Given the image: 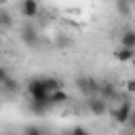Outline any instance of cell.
I'll use <instances>...</instances> for the list:
<instances>
[{
  "label": "cell",
  "mask_w": 135,
  "mask_h": 135,
  "mask_svg": "<svg viewBox=\"0 0 135 135\" xmlns=\"http://www.w3.org/2000/svg\"><path fill=\"white\" fill-rule=\"evenodd\" d=\"M120 44L129 46V49H135V27H129L120 34Z\"/></svg>",
  "instance_id": "obj_10"
},
{
  "label": "cell",
  "mask_w": 135,
  "mask_h": 135,
  "mask_svg": "<svg viewBox=\"0 0 135 135\" xmlns=\"http://www.w3.org/2000/svg\"><path fill=\"white\" fill-rule=\"evenodd\" d=\"M116 13L120 15V17H129L131 15V8H133V2L131 0H116Z\"/></svg>",
  "instance_id": "obj_11"
},
{
  "label": "cell",
  "mask_w": 135,
  "mask_h": 135,
  "mask_svg": "<svg viewBox=\"0 0 135 135\" xmlns=\"http://www.w3.org/2000/svg\"><path fill=\"white\" fill-rule=\"evenodd\" d=\"M70 133H76V135H86V129L84 127H72Z\"/></svg>",
  "instance_id": "obj_16"
},
{
  "label": "cell",
  "mask_w": 135,
  "mask_h": 135,
  "mask_svg": "<svg viewBox=\"0 0 135 135\" xmlns=\"http://www.w3.org/2000/svg\"><path fill=\"white\" fill-rule=\"evenodd\" d=\"M15 25V19H13V15L6 11V8H0V32H6V30H11Z\"/></svg>",
  "instance_id": "obj_9"
},
{
  "label": "cell",
  "mask_w": 135,
  "mask_h": 135,
  "mask_svg": "<svg viewBox=\"0 0 135 135\" xmlns=\"http://www.w3.org/2000/svg\"><path fill=\"white\" fill-rule=\"evenodd\" d=\"M124 84H127V91L129 93H135V78H129Z\"/></svg>",
  "instance_id": "obj_17"
},
{
  "label": "cell",
  "mask_w": 135,
  "mask_h": 135,
  "mask_svg": "<svg viewBox=\"0 0 135 135\" xmlns=\"http://www.w3.org/2000/svg\"><path fill=\"white\" fill-rule=\"evenodd\" d=\"M70 44V40L65 38V36H59V42H57V46H68Z\"/></svg>",
  "instance_id": "obj_19"
},
{
  "label": "cell",
  "mask_w": 135,
  "mask_h": 135,
  "mask_svg": "<svg viewBox=\"0 0 135 135\" xmlns=\"http://www.w3.org/2000/svg\"><path fill=\"white\" fill-rule=\"evenodd\" d=\"M68 101H70V95L65 93V89H57V91L51 93V103H53V108L63 105V103H68Z\"/></svg>",
  "instance_id": "obj_8"
},
{
  "label": "cell",
  "mask_w": 135,
  "mask_h": 135,
  "mask_svg": "<svg viewBox=\"0 0 135 135\" xmlns=\"http://www.w3.org/2000/svg\"><path fill=\"white\" fill-rule=\"evenodd\" d=\"M25 91L30 95V99H36V101H46L51 103V93L46 91V84H44V76H34L27 80L25 84ZM53 105V103H51Z\"/></svg>",
  "instance_id": "obj_1"
},
{
  "label": "cell",
  "mask_w": 135,
  "mask_h": 135,
  "mask_svg": "<svg viewBox=\"0 0 135 135\" xmlns=\"http://www.w3.org/2000/svg\"><path fill=\"white\" fill-rule=\"evenodd\" d=\"M8 78H11V74H8V70L0 65V86H2V84H4V82H6Z\"/></svg>",
  "instance_id": "obj_15"
},
{
  "label": "cell",
  "mask_w": 135,
  "mask_h": 135,
  "mask_svg": "<svg viewBox=\"0 0 135 135\" xmlns=\"http://www.w3.org/2000/svg\"><path fill=\"white\" fill-rule=\"evenodd\" d=\"M108 103H110V101H105L99 93L86 97V110H89L93 116H105V114H108Z\"/></svg>",
  "instance_id": "obj_5"
},
{
  "label": "cell",
  "mask_w": 135,
  "mask_h": 135,
  "mask_svg": "<svg viewBox=\"0 0 135 135\" xmlns=\"http://www.w3.org/2000/svg\"><path fill=\"white\" fill-rule=\"evenodd\" d=\"M4 2H6V0H0V4H4Z\"/></svg>",
  "instance_id": "obj_20"
},
{
  "label": "cell",
  "mask_w": 135,
  "mask_h": 135,
  "mask_svg": "<svg viewBox=\"0 0 135 135\" xmlns=\"http://www.w3.org/2000/svg\"><path fill=\"white\" fill-rule=\"evenodd\" d=\"M114 59L118 61V63H129V61H133L135 59V49H129V46H118L116 51H114Z\"/></svg>",
  "instance_id": "obj_7"
},
{
  "label": "cell",
  "mask_w": 135,
  "mask_h": 135,
  "mask_svg": "<svg viewBox=\"0 0 135 135\" xmlns=\"http://www.w3.org/2000/svg\"><path fill=\"white\" fill-rule=\"evenodd\" d=\"M129 129L135 133V110H133V114H131V118H129Z\"/></svg>",
  "instance_id": "obj_18"
},
{
  "label": "cell",
  "mask_w": 135,
  "mask_h": 135,
  "mask_svg": "<svg viewBox=\"0 0 135 135\" xmlns=\"http://www.w3.org/2000/svg\"><path fill=\"white\" fill-rule=\"evenodd\" d=\"M19 38H21V42H23L27 49H36V46L40 44V32H38V27L34 25V21L27 19V23L21 25V30H19Z\"/></svg>",
  "instance_id": "obj_2"
},
{
  "label": "cell",
  "mask_w": 135,
  "mask_h": 135,
  "mask_svg": "<svg viewBox=\"0 0 135 135\" xmlns=\"http://www.w3.org/2000/svg\"><path fill=\"white\" fill-rule=\"evenodd\" d=\"M19 13H21L25 19L34 21V19L40 15V4H38V0H21V2H19Z\"/></svg>",
  "instance_id": "obj_6"
},
{
  "label": "cell",
  "mask_w": 135,
  "mask_h": 135,
  "mask_svg": "<svg viewBox=\"0 0 135 135\" xmlns=\"http://www.w3.org/2000/svg\"><path fill=\"white\" fill-rule=\"evenodd\" d=\"M0 91H2L4 95H17V93H19V82H17L15 78H8V80L0 86Z\"/></svg>",
  "instance_id": "obj_13"
},
{
  "label": "cell",
  "mask_w": 135,
  "mask_h": 135,
  "mask_svg": "<svg viewBox=\"0 0 135 135\" xmlns=\"http://www.w3.org/2000/svg\"><path fill=\"white\" fill-rule=\"evenodd\" d=\"M99 80H95V78H91V76H78L76 78V89L84 95V97H89V95H97L99 93Z\"/></svg>",
  "instance_id": "obj_4"
},
{
  "label": "cell",
  "mask_w": 135,
  "mask_h": 135,
  "mask_svg": "<svg viewBox=\"0 0 135 135\" xmlns=\"http://www.w3.org/2000/svg\"><path fill=\"white\" fill-rule=\"evenodd\" d=\"M133 103L131 101H127V99H122V101H116V108L112 110V118H114V122L116 124H129V118H131V114H133Z\"/></svg>",
  "instance_id": "obj_3"
},
{
  "label": "cell",
  "mask_w": 135,
  "mask_h": 135,
  "mask_svg": "<svg viewBox=\"0 0 135 135\" xmlns=\"http://www.w3.org/2000/svg\"><path fill=\"white\" fill-rule=\"evenodd\" d=\"M23 133H27V135H40V133H44V129L38 127V124H27L23 129Z\"/></svg>",
  "instance_id": "obj_14"
},
{
  "label": "cell",
  "mask_w": 135,
  "mask_h": 135,
  "mask_svg": "<svg viewBox=\"0 0 135 135\" xmlns=\"http://www.w3.org/2000/svg\"><path fill=\"white\" fill-rule=\"evenodd\" d=\"M44 84H46V91L53 93L57 89H63V80L57 78V76H44Z\"/></svg>",
  "instance_id": "obj_12"
}]
</instances>
